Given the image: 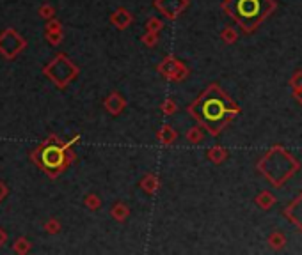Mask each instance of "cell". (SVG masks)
<instances>
[{"mask_svg": "<svg viewBox=\"0 0 302 255\" xmlns=\"http://www.w3.org/2000/svg\"><path fill=\"white\" fill-rule=\"evenodd\" d=\"M191 114L208 133L217 137L240 114V107L219 85L212 83L191 105Z\"/></svg>", "mask_w": 302, "mask_h": 255, "instance_id": "1", "label": "cell"}, {"mask_svg": "<svg viewBox=\"0 0 302 255\" xmlns=\"http://www.w3.org/2000/svg\"><path fill=\"white\" fill-rule=\"evenodd\" d=\"M256 168L274 188L279 190L300 170V161L295 154L277 144L259 158Z\"/></svg>", "mask_w": 302, "mask_h": 255, "instance_id": "2", "label": "cell"}, {"mask_svg": "<svg viewBox=\"0 0 302 255\" xmlns=\"http://www.w3.org/2000/svg\"><path fill=\"white\" fill-rule=\"evenodd\" d=\"M222 9L240 25L246 34H251L277 9L276 0H224Z\"/></svg>", "mask_w": 302, "mask_h": 255, "instance_id": "3", "label": "cell"}, {"mask_svg": "<svg viewBox=\"0 0 302 255\" xmlns=\"http://www.w3.org/2000/svg\"><path fill=\"white\" fill-rule=\"evenodd\" d=\"M37 160H40L41 167L50 170V172H57L64 167V160H66V154L64 149L61 145H43L37 154Z\"/></svg>", "mask_w": 302, "mask_h": 255, "instance_id": "4", "label": "cell"}, {"mask_svg": "<svg viewBox=\"0 0 302 255\" xmlns=\"http://www.w3.org/2000/svg\"><path fill=\"white\" fill-rule=\"evenodd\" d=\"M282 215H285V218L288 220L295 229H299L302 232V192H299V195H297L292 202L286 204L285 209H282Z\"/></svg>", "mask_w": 302, "mask_h": 255, "instance_id": "5", "label": "cell"}, {"mask_svg": "<svg viewBox=\"0 0 302 255\" xmlns=\"http://www.w3.org/2000/svg\"><path fill=\"white\" fill-rule=\"evenodd\" d=\"M254 202H256V206L259 207V209L269 211V209H272V207L276 206L277 197L274 195V193L270 192V190H263V192H259L258 195H256V199H254Z\"/></svg>", "mask_w": 302, "mask_h": 255, "instance_id": "6", "label": "cell"}, {"mask_svg": "<svg viewBox=\"0 0 302 255\" xmlns=\"http://www.w3.org/2000/svg\"><path fill=\"white\" fill-rule=\"evenodd\" d=\"M267 243H269V246L274 252H279V250H282L286 246L288 239H286V234L282 232V230H272V232L269 234V238H267Z\"/></svg>", "mask_w": 302, "mask_h": 255, "instance_id": "7", "label": "cell"}, {"mask_svg": "<svg viewBox=\"0 0 302 255\" xmlns=\"http://www.w3.org/2000/svg\"><path fill=\"white\" fill-rule=\"evenodd\" d=\"M208 156H210V160L215 161V163H222V161L228 158V151L222 147H214L210 153H208Z\"/></svg>", "mask_w": 302, "mask_h": 255, "instance_id": "8", "label": "cell"}, {"mask_svg": "<svg viewBox=\"0 0 302 255\" xmlns=\"http://www.w3.org/2000/svg\"><path fill=\"white\" fill-rule=\"evenodd\" d=\"M290 87L292 89H300L302 87V69H297L295 73L292 75V78L288 80Z\"/></svg>", "mask_w": 302, "mask_h": 255, "instance_id": "9", "label": "cell"}, {"mask_svg": "<svg viewBox=\"0 0 302 255\" xmlns=\"http://www.w3.org/2000/svg\"><path fill=\"white\" fill-rule=\"evenodd\" d=\"M222 39L228 42V45H231V42H235L238 39V34H237V30L235 29H231V27H228L226 30L222 32Z\"/></svg>", "mask_w": 302, "mask_h": 255, "instance_id": "10", "label": "cell"}, {"mask_svg": "<svg viewBox=\"0 0 302 255\" xmlns=\"http://www.w3.org/2000/svg\"><path fill=\"white\" fill-rule=\"evenodd\" d=\"M292 98L302 107V87L300 89H292Z\"/></svg>", "mask_w": 302, "mask_h": 255, "instance_id": "11", "label": "cell"}]
</instances>
